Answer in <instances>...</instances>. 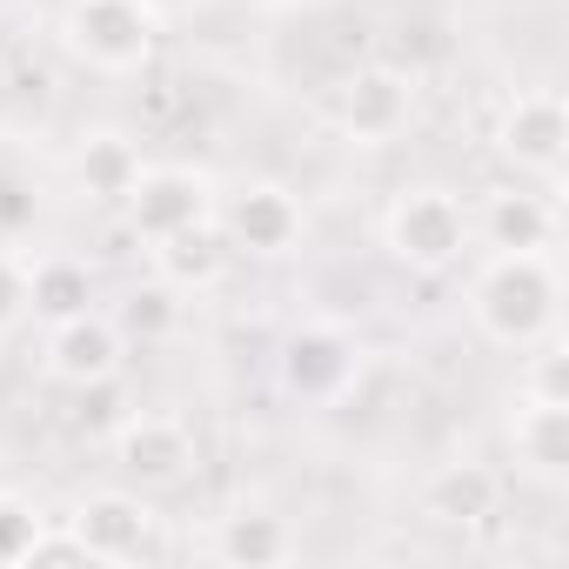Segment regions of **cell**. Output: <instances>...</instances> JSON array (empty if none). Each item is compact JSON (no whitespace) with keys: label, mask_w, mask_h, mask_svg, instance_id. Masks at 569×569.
<instances>
[{"label":"cell","mask_w":569,"mask_h":569,"mask_svg":"<svg viewBox=\"0 0 569 569\" xmlns=\"http://www.w3.org/2000/svg\"><path fill=\"white\" fill-rule=\"evenodd\" d=\"M556 248H482L476 274H469V322L489 349H529L542 336H556Z\"/></svg>","instance_id":"cell-1"},{"label":"cell","mask_w":569,"mask_h":569,"mask_svg":"<svg viewBox=\"0 0 569 569\" xmlns=\"http://www.w3.org/2000/svg\"><path fill=\"white\" fill-rule=\"evenodd\" d=\"M382 248L409 274H449L476 254V221L469 201L442 181H416L382 208Z\"/></svg>","instance_id":"cell-2"},{"label":"cell","mask_w":569,"mask_h":569,"mask_svg":"<svg viewBox=\"0 0 569 569\" xmlns=\"http://www.w3.org/2000/svg\"><path fill=\"white\" fill-rule=\"evenodd\" d=\"M61 48L94 74H141L161 48V0H68Z\"/></svg>","instance_id":"cell-3"},{"label":"cell","mask_w":569,"mask_h":569,"mask_svg":"<svg viewBox=\"0 0 569 569\" xmlns=\"http://www.w3.org/2000/svg\"><path fill=\"white\" fill-rule=\"evenodd\" d=\"M329 121L356 148H389L416 121V74L396 61H362L329 88Z\"/></svg>","instance_id":"cell-4"},{"label":"cell","mask_w":569,"mask_h":569,"mask_svg":"<svg viewBox=\"0 0 569 569\" xmlns=\"http://www.w3.org/2000/svg\"><path fill=\"white\" fill-rule=\"evenodd\" d=\"M496 154L522 181L556 194L562 188V161H569V108H562V94L556 88H522L502 108V121H496Z\"/></svg>","instance_id":"cell-5"},{"label":"cell","mask_w":569,"mask_h":569,"mask_svg":"<svg viewBox=\"0 0 569 569\" xmlns=\"http://www.w3.org/2000/svg\"><path fill=\"white\" fill-rule=\"evenodd\" d=\"M214 228H221L228 254L274 261V254H296L309 214H302V201L281 188V181H241V188L214 194Z\"/></svg>","instance_id":"cell-6"},{"label":"cell","mask_w":569,"mask_h":569,"mask_svg":"<svg viewBox=\"0 0 569 569\" xmlns=\"http://www.w3.org/2000/svg\"><path fill=\"white\" fill-rule=\"evenodd\" d=\"M356 369H362V349H356V336L342 322H302V329L281 336V349H274V382L289 389L296 402H316V409L342 402Z\"/></svg>","instance_id":"cell-7"},{"label":"cell","mask_w":569,"mask_h":569,"mask_svg":"<svg viewBox=\"0 0 569 569\" xmlns=\"http://www.w3.org/2000/svg\"><path fill=\"white\" fill-rule=\"evenodd\" d=\"M194 462H201V442L181 416L134 409L114 422V469L128 476V489H174L194 476Z\"/></svg>","instance_id":"cell-8"},{"label":"cell","mask_w":569,"mask_h":569,"mask_svg":"<svg viewBox=\"0 0 569 569\" xmlns=\"http://www.w3.org/2000/svg\"><path fill=\"white\" fill-rule=\"evenodd\" d=\"M121 214H128V234L141 248H154V241H168L181 228L214 221V188H208V174L161 161V168H141L134 174V188L121 194Z\"/></svg>","instance_id":"cell-9"},{"label":"cell","mask_w":569,"mask_h":569,"mask_svg":"<svg viewBox=\"0 0 569 569\" xmlns=\"http://www.w3.org/2000/svg\"><path fill=\"white\" fill-rule=\"evenodd\" d=\"M121 356H128V336L114 316L88 309V316H68L48 329V349H41V369L61 382V389H108L121 376Z\"/></svg>","instance_id":"cell-10"},{"label":"cell","mask_w":569,"mask_h":569,"mask_svg":"<svg viewBox=\"0 0 569 569\" xmlns=\"http://www.w3.org/2000/svg\"><path fill=\"white\" fill-rule=\"evenodd\" d=\"M68 529L81 536L88 562H141L154 549V509L141 489H94L68 516Z\"/></svg>","instance_id":"cell-11"},{"label":"cell","mask_w":569,"mask_h":569,"mask_svg":"<svg viewBox=\"0 0 569 569\" xmlns=\"http://www.w3.org/2000/svg\"><path fill=\"white\" fill-rule=\"evenodd\" d=\"M509 456L536 489H562L569 482V402L556 396H522L516 389V416H509Z\"/></svg>","instance_id":"cell-12"},{"label":"cell","mask_w":569,"mask_h":569,"mask_svg":"<svg viewBox=\"0 0 569 569\" xmlns=\"http://www.w3.org/2000/svg\"><path fill=\"white\" fill-rule=\"evenodd\" d=\"M476 248H556V194L549 188H489L469 201Z\"/></svg>","instance_id":"cell-13"},{"label":"cell","mask_w":569,"mask_h":569,"mask_svg":"<svg viewBox=\"0 0 569 569\" xmlns=\"http://www.w3.org/2000/svg\"><path fill=\"white\" fill-rule=\"evenodd\" d=\"M214 556L234 562V569H268V562H296L302 536L289 529V516H274L261 502H241L234 516L214 522Z\"/></svg>","instance_id":"cell-14"},{"label":"cell","mask_w":569,"mask_h":569,"mask_svg":"<svg viewBox=\"0 0 569 569\" xmlns=\"http://www.w3.org/2000/svg\"><path fill=\"white\" fill-rule=\"evenodd\" d=\"M496 502H502V476H496L489 462H442V469H429V482H422V516H436V522H449V529L489 522Z\"/></svg>","instance_id":"cell-15"},{"label":"cell","mask_w":569,"mask_h":569,"mask_svg":"<svg viewBox=\"0 0 569 569\" xmlns=\"http://www.w3.org/2000/svg\"><path fill=\"white\" fill-rule=\"evenodd\" d=\"M148 261H154V281H168L174 296H194V289H214V281H221V268H228V241H221L214 221H201V228H181V234L154 241Z\"/></svg>","instance_id":"cell-16"},{"label":"cell","mask_w":569,"mask_h":569,"mask_svg":"<svg viewBox=\"0 0 569 569\" xmlns=\"http://www.w3.org/2000/svg\"><path fill=\"white\" fill-rule=\"evenodd\" d=\"M88 309H94V268L88 261H74V254H34L28 261V316L41 329L88 316Z\"/></svg>","instance_id":"cell-17"},{"label":"cell","mask_w":569,"mask_h":569,"mask_svg":"<svg viewBox=\"0 0 569 569\" xmlns=\"http://www.w3.org/2000/svg\"><path fill=\"white\" fill-rule=\"evenodd\" d=\"M141 168H148V161H141L134 134H121V128H94V134H81V148H74L81 188H88L94 201H114V208H121V194L134 188Z\"/></svg>","instance_id":"cell-18"},{"label":"cell","mask_w":569,"mask_h":569,"mask_svg":"<svg viewBox=\"0 0 569 569\" xmlns=\"http://www.w3.org/2000/svg\"><path fill=\"white\" fill-rule=\"evenodd\" d=\"M114 322H121V336L154 342V336H168V329L181 322V296L168 289V281H148V289H134V296H128V309H121Z\"/></svg>","instance_id":"cell-19"},{"label":"cell","mask_w":569,"mask_h":569,"mask_svg":"<svg viewBox=\"0 0 569 569\" xmlns=\"http://www.w3.org/2000/svg\"><path fill=\"white\" fill-rule=\"evenodd\" d=\"M48 529V516L28 502V496H14V489H0V562L8 569H21L28 556H34V536Z\"/></svg>","instance_id":"cell-20"},{"label":"cell","mask_w":569,"mask_h":569,"mask_svg":"<svg viewBox=\"0 0 569 569\" xmlns=\"http://www.w3.org/2000/svg\"><path fill=\"white\" fill-rule=\"evenodd\" d=\"M28 322V254L0 248V336H14Z\"/></svg>","instance_id":"cell-21"},{"label":"cell","mask_w":569,"mask_h":569,"mask_svg":"<svg viewBox=\"0 0 569 569\" xmlns=\"http://www.w3.org/2000/svg\"><path fill=\"white\" fill-rule=\"evenodd\" d=\"M14 214H21V201H14V188H8V181H0V228H8Z\"/></svg>","instance_id":"cell-22"}]
</instances>
